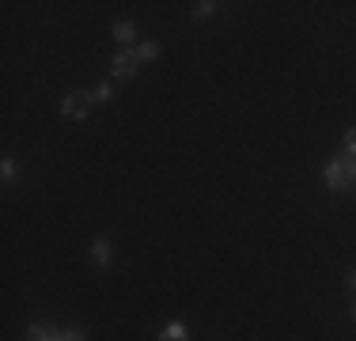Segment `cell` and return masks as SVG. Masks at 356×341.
<instances>
[{"label":"cell","instance_id":"cell-2","mask_svg":"<svg viewBox=\"0 0 356 341\" xmlns=\"http://www.w3.org/2000/svg\"><path fill=\"white\" fill-rule=\"evenodd\" d=\"M137 68H140L137 49H122V54L110 57V76H114V80H133V76H137Z\"/></svg>","mask_w":356,"mask_h":341},{"label":"cell","instance_id":"cell-4","mask_svg":"<svg viewBox=\"0 0 356 341\" xmlns=\"http://www.w3.org/2000/svg\"><path fill=\"white\" fill-rule=\"evenodd\" d=\"M91 258H95V266H110V262H114V243H110L106 235H99L95 243H91Z\"/></svg>","mask_w":356,"mask_h":341},{"label":"cell","instance_id":"cell-10","mask_svg":"<svg viewBox=\"0 0 356 341\" xmlns=\"http://www.w3.org/2000/svg\"><path fill=\"white\" fill-rule=\"evenodd\" d=\"M15 175H19V167H15V156H4V159H0V178H4V186H12Z\"/></svg>","mask_w":356,"mask_h":341},{"label":"cell","instance_id":"cell-11","mask_svg":"<svg viewBox=\"0 0 356 341\" xmlns=\"http://www.w3.org/2000/svg\"><path fill=\"white\" fill-rule=\"evenodd\" d=\"M216 0H201V4H193V19H209V15H216Z\"/></svg>","mask_w":356,"mask_h":341},{"label":"cell","instance_id":"cell-14","mask_svg":"<svg viewBox=\"0 0 356 341\" xmlns=\"http://www.w3.org/2000/svg\"><path fill=\"white\" fill-rule=\"evenodd\" d=\"M349 288H356V269L349 273Z\"/></svg>","mask_w":356,"mask_h":341},{"label":"cell","instance_id":"cell-3","mask_svg":"<svg viewBox=\"0 0 356 341\" xmlns=\"http://www.w3.org/2000/svg\"><path fill=\"white\" fill-rule=\"evenodd\" d=\"M61 114L72 118V122H83V118L91 114V95H83V91H69V95L61 99Z\"/></svg>","mask_w":356,"mask_h":341},{"label":"cell","instance_id":"cell-9","mask_svg":"<svg viewBox=\"0 0 356 341\" xmlns=\"http://www.w3.org/2000/svg\"><path fill=\"white\" fill-rule=\"evenodd\" d=\"M91 102H95V106H110V102H114V88H110V80H103L95 91H91Z\"/></svg>","mask_w":356,"mask_h":341},{"label":"cell","instance_id":"cell-5","mask_svg":"<svg viewBox=\"0 0 356 341\" xmlns=\"http://www.w3.org/2000/svg\"><path fill=\"white\" fill-rule=\"evenodd\" d=\"M156 341H190V330H186V322L171 319L163 330H159V338H156Z\"/></svg>","mask_w":356,"mask_h":341},{"label":"cell","instance_id":"cell-12","mask_svg":"<svg viewBox=\"0 0 356 341\" xmlns=\"http://www.w3.org/2000/svg\"><path fill=\"white\" fill-rule=\"evenodd\" d=\"M345 156L356 159V125H353V129H345Z\"/></svg>","mask_w":356,"mask_h":341},{"label":"cell","instance_id":"cell-7","mask_svg":"<svg viewBox=\"0 0 356 341\" xmlns=\"http://www.w3.org/2000/svg\"><path fill=\"white\" fill-rule=\"evenodd\" d=\"M110 34H114V42L129 46V42L137 38V23H133V19H122V23H114V27H110Z\"/></svg>","mask_w":356,"mask_h":341},{"label":"cell","instance_id":"cell-13","mask_svg":"<svg viewBox=\"0 0 356 341\" xmlns=\"http://www.w3.org/2000/svg\"><path fill=\"white\" fill-rule=\"evenodd\" d=\"M61 341H88L83 330H61Z\"/></svg>","mask_w":356,"mask_h":341},{"label":"cell","instance_id":"cell-15","mask_svg":"<svg viewBox=\"0 0 356 341\" xmlns=\"http://www.w3.org/2000/svg\"><path fill=\"white\" fill-rule=\"evenodd\" d=\"M353 322H356V307H353Z\"/></svg>","mask_w":356,"mask_h":341},{"label":"cell","instance_id":"cell-1","mask_svg":"<svg viewBox=\"0 0 356 341\" xmlns=\"http://www.w3.org/2000/svg\"><path fill=\"white\" fill-rule=\"evenodd\" d=\"M322 178H326L330 190H353V186H356V159L334 156L326 164V170H322Z\"/></svg>","mask_w":356,"mask_h":341},{"label":"cell","instance_id":"cell-6","mask_svg":"<svg viewBox=\"0 0 356 341\" xmlns=\"http://www.w3.org/2000/svg\"><path fill=\"white\" fill-rule=\"evenodd\" d=\"M27 341H61V330H54L49 322H35L27 330Z\"/></svg>","mask_w":356,"mask_h":341},{"label":"cell","instance_id":"cell-8","mask_svg":"<svg viewBox=\"0 0 356 341\" xmlns=\"http://www.w3.org/2000/svg\"><path fill=\"white\" fill-rule=\"evenodd\" d=\"M159 54H163V46H159L156 38H144L140 46H137V57H140V65H148V61H159Z\"/></svg>","mask_w":356,"mask_h":341}]
</instances>
